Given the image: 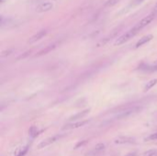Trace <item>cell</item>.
<instances>
[{
    "label": "cell",
    "mask_w": 157,
    "mask_h": 156,
    "mask_svg": "<svg viewBox=\"0 0 157 156\" xmlns=\"http://www.w3.org/2000/svg\"><path fill=\"white\" fill-rule=\"evenodd\" d=\"M143 1V0H134V4H135V5H139L140 3H141Z\"/></svg>",
    "instance_id": "24"
},
{
    "label": "cell",
    "mask_w": 157,
    "mask_h": 156,
    "mask_svg": "<svg viewBox=\"0 0 157 156\" xmlns=\"http://www.w3.org/2000/svg\"><path fill=\"white\" fill-rule=\"evenodd\" d=\"M157 140V132L152 133L151 135H149L146 138H144L145 142H151V140Z\"/></svg>",
    "instance_id": "15"
},
{
    "label": "cell",
    "mask_w": 157,
    "mask_h": 156,
    "mask_svg": "<svg viewBox=\"0 0 157 156\" xmlns=\"http://www.w3.org/2000/svg\"><path fill=\"white\" fill-rule=\"evenodd\" d=\"M29 54H31V51H26L25 53H23V54H21L20 56H19L17 60H20V59H24V58H26L27 56H29Z\"/></svg>",
    "instance_id": "19"
},
{
    "label": "cell",
    "mask_w": 157,
    "mask_h": 156,
    "mask_svg": "<svg viewBox=\"0 0 157 156\" xmlns=\"http://www.w3.org/2000/svg\"><path fill=\"white\" fill-rule=\"evenodd\" d=\"M105 148H106V145H105L104 143H98L95 146L94 151L96 152H101V151L105 150Z\"/></svg>",
    "instance_id": "14"
},
{
    "label": "cell",
    "mask_w": 157,
    "mask_h": 156,
    "mask_svg": "<svg viewBox=\"0 0 157 156\" xmlns=\"http://www.w3.org/2000/svg\"><path fill=\"white\" fill-rule=\"evenodd\" d=\"M11 54V51L9 50V51H4L1 53V57H6V56H9Z\"/></svg>",
    "instance_id": "20"
},
{
    "label": "cell",
    "mask_w": 157,
    "mask_h": 156,
    "mask_svg": "<svg viewBox=\"0 0 157 156\" xmlns=\"http://www.w3.org/2000/svg\"><path fill=\"white\" fill-rule=\"evenodd\" d=\"M126 156H137V152H130V153H128Z\"/></svg>",
    "instance_id": "23"
},
{
    "label": "cell",
    "mask_w": 157,
    "mask_h": 156,
    "mask_svg": "<svg viewBox=\"0 0 157 156\" xmlns=\"http://www.w3.org/2000/svg\"><path fill=\"white\" fill-rule=\"evenodd\" d=\"M89 112H90V108H88V109H85L83 111H81V112H78L76 113V115H73L71 116L69 118H68V121H76V120H80V118H83L84 117H86Z\"/></svg>",
    "instance_id": "7"
},
{
    "label": "cell",
    "mask_w": 157,
    "mask_h": 156,
    "mask_svg": "<svg viewBox=\"0 0 157 156\" xmlns=\"http://www.w3.org/2000/svg\"><path fill=\"white\" fill-rule=\"evenodd\" d=\"M137 33H138V31H137L134 28H132L131 31H129L128 32H126V33H124L123 35H121V37H118L114 44H115L116 46L121 45V44H124L125 42H127L128 41H130V40L132 38V37L135 36Z\"/></svg>",
    "instance_id": "2"
},
{
    "label": "cell",
    "mask_w": 157,
    "mask_h": 156,
    "mask_svg": "<svg viewBox=\"0 0 157 156\" xmlns=\"http://www.w3.org/2000/svg\"><path fill=\"white\" fill-rule=\"evenodd\" d=\"M154 18H155V15L153 13V14H151V15H148L147 17H145V18H143V19H141V21L139 22V23L136 25V26H134L133 28L136 29V31L139 32L143 28H144V27H146L147 25H149L151 23V22L154 19Z\"/></svg>",
    "instance_id": "3"
},
{
    "label": "cell",
    "mask_w": 157,
    "mask_h": 156,
    "mask_svg": "<svg viewBox=\"0 0 157 156\" xmlns=\"http://www.w3.org/2000/svg\"><path fill=\"white\" fill-rule=\"evenodd\" d=\"M153 10H154V11H157V4L155 5V6H154V9H153Z\"/></svg>",
    "instance_id": "25"
},
{
    "label": "cell",
    "mask_w": 157,
    "mask_h": 156,
    "mask_svg": "<svg viewBox=\"0 0 157 156\" xmlns=\"http://www.w3.org/2000/svg\"><path fill=\"white\" fill-rule=\"evenodd\" d=\"M45 35H46V31H41L38 32L37 34L33 35L31 38H29V39L28 40V43H34V42H36V41H40L41 39H42Z\"/></svg>",
    "instance_id": "8"
},
{
    "label": "cell",
    "mask_w": 157,
    "mask_h": 156,
    "mask_svg": "<svg viewBox=\"0 0 157 156\" xmlns=\"http://www.w3.org/2000/svg\"><path fill=\"white\" fill-rule=\"evenodd\" d=\"M89 122V120H81V121H77V122H73V123H68L65 124L64 127L62 128L63 130H74V129H77L80 127H83V126L86 125Z\"/></svg>",
    "instance_id": "5"
},
{
    "label": "cell",
    "mask_w": 157,
    "mask_h": 156,
    "mask_svg": "<svg viewBox=\"0 0 157 156\" xmlns=\"http://www.w3.org/2000/svg\"><path fill=\"white\" fill-rule=\"evenodd\" d=\"M55 48H56V45H55V44H52V45H50V46H48V47H46V48H44V49L41 50L38 53H36V54H35V57H39V56H42V55H44V54H47V53H50V51H51L52 50H54Z\"/></svg>",
    "instance_id": "10"
},
{
    "label": "cell",
    "mask_w": 157,
    "mask_h": 156,
    "mask_svg": "<svg viewBox=\"0 0 157 156\" xmlns=\"http://www.w3.org/2000/svg\"><path fill=\"white\" fill-rule=\"evenodd\" d=\"M87 142H88L87 140H81V142H77L76 145L74 146V149H78V148H80V147H82V146H84Z\"/></svg>",
    "instance_id": "18"
},
{
    "label": "cell",
    "mask_w": 157,
    "mask_h": 156,
    "mask_svg": "<svg viewBox=\"0 0 157 156\" xmlns=\"http://www.w3.org/2000/svg\"><path fill=\"white\" fill-rule=\"evenodd\" d=\"M146 70H148V71H151V72L157 71V65H154V66H148Z\"/></svg>",
    "instance_id": "21"
},
{
    "label": "cell",
    "mask_w": 157,
    "mask_h": 156,
    "mask_svg": "<svg viewBox=\"0 0 157 156\" xmlns=\"http://www.w3.org/2000/svg\"><path fill=\"white\" fill-rule=\"evenodd\" d=\"M156 63H157V62H156Z\"/></svg>",
    "instance_id": "27"
},
{
    "label": "cell",
    "mask_w": 157,
    "mask_h": 156,
    "mask_svg": "<svg viewBox=\"0 0 157 156\" xmlns=\"http://www.w3.org/2000/svg\"><path fill=\"white\" fill-rule=\"evenodd\" d=\"M141 110V107H132V108H126L122 111H119V112L116 115V118L118 120H121V118H127L132 115H135L138 112Z\"/></svg>",
    "instance_id": "1"
},
{
    "label": "cell",
    "mask_w": 157,
    "mask_h": 156,
    "mask_svg": "<svg viewBox=\"0 0 157 156\" xmlns=\"http://www.w3.org/2000/svg\"><path fill=\"white\" fill-rule=\"evenodd\" d=\"M114 142L116 144H128V143H134L135 142V139L132 137H128V136H121L118 137L115 139Z\"/></svg>",
    "instance_id": "6"
},
{
    "label": "cell",
    "mask_w": 157,
    "mask_h": 156,
    "mask_svg": "<svg viewBox=\"0 0 157 156\" xmlns=\"http://www.w3.org/2000/svg\"><path fill=\"white\" fill-rule=\"evenodd\" d=\"M62 136H60V135H54V136H52V137H50L46 140H42L41 142H40L38 144V146H37V148H38L39 150L41 149H43V148H46L48 146H50L51 144L52 143H54L55 142H57V140H59V139L61 138Z\"/></svg>",
    "instance_id": "4"
},
{
    "label": "cell",
    "mask_w": 157,
    "mask_h": 156,
    "mask_svg": "<svg viewBox=\"0 0 157 156\" xmlns=\"http://www.w3.org/2000/svg\"><path fill=\"white\" fill-rule=\"evenodd\" d=\"M5 2V0H1V3H4Z\"/></svg>",
    "instance_id": "26"
},
{
    "label": "cell",
    "mask_w": 157,
    "mask_h": 156,
    "mask_svg": "<svg viewBox=\"0 0 157 156\" xmlns=\"http://www.w3.org/2000/svg\"><path fill=\"white\" fill-rule=\"evenodd\" d=\"M52 9V4L51 3H43L41 5H40L38 6V9H37V10H38L39 12H46V11H49Z\"/></svg>",
    "instance_id": "11"
},
{
    "label": "cell",
    "mask_w": 157,
    "mask_h": 156,
    "mask_svg": "<svg viewBox=\"0 0 157 156\" xmlns=\"http://www.w3.org/2000/svg\"><path fill=\"white\" fill-rule=\"evenodd\" d=\"M153 36L152 34H148V35H146V36H143V38H141V39L138 41V42L136 43L135 47H136V48H139V47H141V46L144 45L145 43H147V42L150 41L151 40H153Z\"/></svg>",
    "instance_id": "9"
},
{
    "label": "cell",
    "mask_w": 157,
    "mask_h": 156,
    "mask_svg": "<svg viewBox=\"0 0 157 156\" xmlns=\"http://www.w3.org/2000/svg\"><path fill=\"white\" fill-rule=\"evenodd\" d=\"M27 151H28V149H27V148H25V149H24L23 151H22V152H19V154L18 156H24V155L26 154Z\"/></svg>",
    "instance_id": "22"
},
{
    "label": "cell",
    "mask_w": 157,
    "mask_h": 156,
    "mask_svg": "<svg viewBox=\"0 0 157 156\" xmlns=\"http://www.w3.org/2000/svg\"><path fill=\"white\" fill-rule=\"evenodd\" d=\"M156 84H157V79H153V80H151V81L147 82V84H146L145 86H144V92L149 91V90H150L152 87H153Z\"/></svg>",
    "instance_id": "12"
},
{
    "label": "cell",
    "mask_w": 157,
    "mask_h": 156,
    "mask_svg": "<svg viewBox=\"0 0 157 156\" xmlns=\"http://www.w3.org/2000/svg\"><path fill=\"white\" fill-rule=\"evenodd\" d=\"M157 154V150H150L143 153V156H155Z\"/></svg>",
    "instance_id": "16"
},
{
    "label": "cell",
    "mask_w": 157,
    "mask_h": 156,
    "mask_svg": "<svg viewBox=\"0 0 157 156\" xmlns=\"http://www.w3.org/2000/svg\"><path fill=\"white\" fill-rule=\"evenodd\" d=\"M29 135H31L32 138L36 137L37 134H38V130H37L36 126H32V127H31V129L29 130Z\"/></svg>",
    "instance_id": "13"
},
{
    "label": "cell",
    "mask_w": 157,
    "mask_h": 156,
    "mask_svg": "<svg viewBox=\"0 0 157 156\" xmlns=\"http://www.w3.org/2000/svg\"><path fill=\"white\" fill-rule=\"evenodd\" d=\"M121 0H108V1L105 4V6H114V5H116L118 2H119Z\"/></svg>",
    "instance_id": "17"
}]
</instances>
